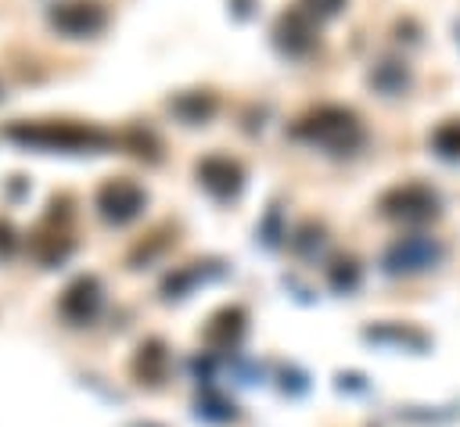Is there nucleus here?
Returning <instances> with one entry per match:
<instances>
[{"instance_id": "1", "label": "nucleus", "mask_w": 460, "mask_h": 427, "mask_svg": "<svg viewBox=\"0 0 460 427\" xmlns=\"http://www.w3.org/2000/svg\"><path fill=\"white\" fill-rule=\"evenodd\" d=\"M295 136L305 140V144H316L323 151L349 154V151H356L363 144V126L349 108L320 104V108H313L309 115H302L295 122Z\"/></svg>"}, {"instance_id": "2", "label": "nucleus", "mask_w": 460, "mask_h": 427, "mask_svg": "<svg viewBox=\"0 0 460 427\" xmlns=\"http://www.w3.org/2000/svg\"><path fill=\"white\" fill-rule=\"evenodd\" d=\"M381 212L399 222H428L438 215V194L428 183H399L381 194Z\"/></svg>"}, {"instance_id": "3", "label": "nucleus", "mask_w": 460, "mask_h": 427, "mask_svg": "<svg viewBox=\"0 0 460 427\" xmlns=\"http://www.w3.org/2000/svg\"><path fill=\"white\" fill-rule=\"evenodd\" d=\"M442 255H446V248H442L435 237L417 233V237H399V240H392L381 262H385V273L399 276V273H424V269H435V266L442 262Z\"/></svg>"}, {"instance_id": "4", "label": "nucleus", "mask_w": 460, "mask_h": 427, "mask_svg": "<svg viewBox=\"0 0 460 427\" xmlns=\"http://www.w3.org/2000/svg\"><path fill=\"white\" fill-rule=\"evenodd\" d=\"M11 136L29 140V144H43V147H61V151H75V147H104L108 136L101 129H83L72 122H50V126H14Z\"/></svg>"}, {"instance_id": "5", "label": "nucleus", "mask_w": 460, "mask_h": 427, "mask_svg": "<svg viewBox=\"0 0 460 427\" xmlns=\"http://www.w3.org/2000/svg\"><path fill=\"white\" fill-rule=\"evenodd\" d=\"M144 201H147V194L133 179H122V176L101 183V190H97V212L108 222H129V219H137L140 208H144Z\"/></svg>"}, {"instance_id": "6", "label": "nucleus", "mask_w": 460, "mask_h": 427, "mask_svg": "<svg viewBox=\"0 0 460 427\" xmlns=\"http://www.w3.org/2000/svg\"><path fill=\"white\" fill-rule=\"evenodd\" d=\"M58 309H61V316H65L68 323H90V319L97 316V309H101V283H97V276H79V280H72V283L65 287Z\"/></svg>"}, {"instance_id": "7", "label": "nucleus", "mask_w": 460, "mask_h": 427, "mask_svg": "<svg viewBox=\"0 0 460 427\" xmlns=\"http://www.w3.org/2000/svg\"><path fill=\"white\" fill-rule=\"evenodd\" d=\"M50 22H54L61 32H68V36H93V32L104 29V7L93 4V0L61 4V7L50 14Z\"/></svg>"}, {"instance_id": "8", "label": "nucleus", "mask_w": 460, "mask_h": 427, "mask_svg": "<svg viewBox=\"0 0 460 427\" xmlns=\"http://www.w3.org/2000/svg\"><path fill=\"white\" fill-rule=\"evenodd\" d=\"M198 179H201V187H205L208 194H216V197H234V194L241 190L244 172H241L237 161H230V158H223V154H212V158H201V161H198Z\"/></svg>"}, {"instance_id": "9", "label": "nucleus", "mask_w": 460, "mask_h": 427, "mask_svg": "<svg viewBox=\"0 0 460 427\" xmlns=\"http://www.w3.org/2000/svg\"><path fill=\"white\" fill-rule=\"evenodd\" d=\"M277 43L288 50V54H305L313 43H316V29L309 22V11L302 7H291L277 18Z\"/></svg>"}, {"instance_id": "10", "label": "nucleus", "mask_w": 460, "mask_h": 427, "mask_svg": "<svg viewBox=\"0 0 460 427\" xmlns=\"http://www.w3.org/2000/svg\"><path fill=\"white\" fill-rule=\"evenodd\" d=\"M241 330H244V312H241V309H223L219 316H212L205 337H208L212 344L226 348V344H234V341L241 337Z\"/></svg>"}, {"instance_id": "11", "label": "nucleus", "mask_w": 460, "mask_h": 427, "mask_svg": "<svg viewBox=\"0 0 460 427\" xmlns=\"http://www.w3.org/2000/svg\"><path fill=\"white\" fill-rule=\"evenodd\" d=\"M165 362H169L165 348H162L158 341H147V344H140V348H137L133 370H137V373H140L147 384H158V380L165 377Z\"/></svg>"}, {"instance_id": "12", "label": "nucleus", "mask_w": 460, "mask_h": 427, "mask_svg": "<svg viewBox=\"0 0 460 427\" xmlns=\"http://www.w3.org/2000/svg\"><path fill=\"white\" fill-rule=\"evenodd\" d=\"M431 147L438 158H460V118H446L431 133Z\"/></svg>"}, {"instance_id": "13", "label": "nucleus", "mask_w": 460, "mask_h": 427, "mask_svg": "<svg viewBox=\"0 0 460 427\" xmlns=\"http://www.w3.org/2000/svg\"><path fill=\"white\" fill-rule=\"evenodd\" d=\"M370 83H374L377 90H385V93H399V90L410 83V75H406V68H402L399 61H381V65L374 68Z\"/></svg>"}, {"instance_id": "14", "label": "nucleus", "mask_w": 460, "mask_h": 427, "mask_svg": "<svg viewBox=\"0 0 460 427\" xmlns=\"http://www.w3.org/2000/svg\"><path fill=\"white\" fill-rule=\"evenodd\" d=\"M212 108H216V100H212V97H198V93H187V97L172 100V111L183 115L187 122H201V118H208Z\"/></svg>"}, {"instance_id": "15", "label": "nucleus", "mask_w": 460, "mask_h": 427, "mask_svg": "<svg viewBox=\"0 0 460 427\" xmlns=\"http://www.w3.org/2000/svg\"><path fill=\"white\" fill-rule=\"evenodd\" d=\"M331 283H334L338 291H352V287L359 283V269H356V262H352V258H338L334 269H331Z\"/></svg>"}, {"instance_id": "16", "label": "nucleus", "mask_w": 460, "mask_h": 427, "mask_svg": "<svg viewBox=\"0 0 460 427\" xmlns=\"http://www.w3.org/2000/svg\"><path fill=\"white\" fill-rule=\"evenodd\" d=\"M341 4H345V0H305V11H309V14H323V18H327V14H338V11H341Z\"/></svg>"}]
</instances>
